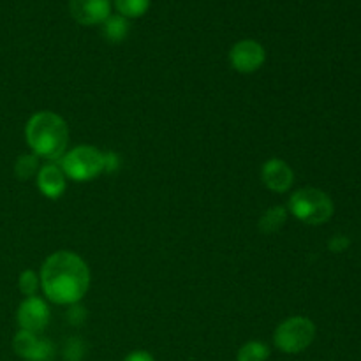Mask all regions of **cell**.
<instances>
[{
    "label": "cell",
    "instance_id": "13",
    "mask_svg": "<svg viewBox=\"0 0 361 361\" xmlns=\"http://www.w3.org/2000/svg\"><path fill=\"white\" fill-rule=\"evenodd\" d=\"M286 221H288V210L284 207H271L261 217L259 231L270 235V233L279 231L286 224Z\"/></svg>",
    "mask_w": 361,
    "mask_h": 361
},
{
    "label": "cell",
    "instance_id": "2",
    "mask_svg": "<svg viewBox=\"0 0 361 361\" xmlns=\"http://www.w3.org/2000/svg\"><path fill=\"white\" fill-rule=\"evenodd\" d=\"M25 137L32 148V154L39 159L60 161L69 145V127L56 113L39 111L27 122Z\"/></svg>",
    "mask_w": 361,
    "mask_h": 361
},
{
    "label": "cell",
    "instance_id": "22",
    "mask_svg": "<svg viewBox=\"0 0 361 361\" xmlns=\"http://www.w3.org/2000/svg\"><path fill=\"white\" fill-rule=\"evenodd\" d=\"M123 361H155L154 356L147 351H133L123 358Z\"/></svg>",
    "mask_w": 361,
    "mask_h": 361
},
{
    "label": "cell",
    "instance_id": "6",
    "mask_svg": "<svg viewBox=\"0 0 361 361\" xmlns=\"http://www.w3.org/2000/svg\"><path fill=\"white\" fill-rule=\"evenodd\" d=\"M264 60H267V51L254 39H243V41L236 42L229 51L231 67L242 74H252L259 71Z\"/></svg>",
    "mask_w": 361,
    "mask_h": 361
},
{
    "label": "cell",
    "instance_id": "1",
    "mask_svg": "<svg viewBox=\"0 0 361 361\" xmlns=\"http://www.w3.org/2000/svg\"><path fill=\"white\" fill-rule=\"evenodd\" d=\"M41 288L46 298L56 305H76L90 288V270L78 254L53 252L42 263Z\"/></svg>",
    "mask_w": 361,
    "mask_h": 361
},
{
    "label": "cell",
    "instance_id": "17",
    "mask_svg": "<svg viewBox=\"0 0 361 361\" xmlns=\"http://www.w3.org/2000/svg\"><path fill=\"white\" fill-rule=\"evenodd\" d=\"M39 286H41V279L34 270L21 271L20 279H18V289L25 298H32V296L37 295Z\"/></svg>",
    "mask_w": 361,
    "mask_h": 361
},
{
    "label": "cell",
    "instance_id": "16",
    "mask_svg": "<svg viewBox=\"0 0 361 361\" xmlns=\"http://www.w3.org/2000/svg\"><path fill=\"white\" fill-rule=\"evenodd\" d=\"M120 16L123 18H141L150 7V0H115Z\"/></svg>",
    "mask_w": 361,
    "mask_h": 361
},
{
    "label": "cell",
    "instance_id": "7",
    "mask_svg": "<svg viewBox=\"0 0 361 361\" xmlns=\"http://www.w3.org/2000/svg\"><path fill=\"white\" fill-rule=\"evenodd\" d=\"M49 314L48 305H46L44 300L37 298V296H32V298H25L20 303L16 312V321L20 330L30 331V334H42V331L48 328L49 324Z\"/></svg>",
    "mask_w": 361,
    "mask_h": 361
},
{
    "label": "cell",
    "instance_id": "8",
    "mask_svg": "<svg viewBox=\"0 0 361 361\" xmlns=\"http://www.w3.org/2000/svg\"><path fill=\"white\" fill-rule=\"evenodd\" d=\"M13 349L25 361H53L55 345L39 335L20 330L13 338Z\"/></svg>",
    "mask_w": 361,
    "mask_h": 361
},
{
    "label": "cell",
    "instance_id": "10",
    "mask_svg": "<svg viewBox=\"0 0 361 361\" xmlns=\"http://www.w3.org/2000/svg\"><path fill=\"white\" fill-rule=\"evenodd\" d=\"M261 180L274 192H288L295 182V173L282 159H270L261 168Z\"/></svg>",
    "mask_w": 361,
    "mask_h": 361
},
{
    "label": "cell",
    "instance_id": "4",
    "mask_svg": "<svg viewBox=\"0 0 361 361\" xmlns=\"http://www.w3.org/2000/svg\"><path fill=\"white\" fill-rule=\"evenodd\" d=\"M60 168L74 182H90L104 173V152L90 145L76 147L60 159Z\"/></svg>",
    "mask_w": 361,
    "mask_h": 361
},
{
    "label": "cell",
    "instance_id": "3",
    "mask_svg": "<svg viewBox=\"0 0 361 361\" xmlns=\"http://www.w3.org/2000/svg\"><path fill=\"white\" fill-rule=\"evenodd\" d=\"M289 210L298 221L309 226H321L334 217V201L326 192L314 187H305L293 192Z\"/></svg>",
    "mask_w": 361,
    "mask_h": 361
},
{
    "label": "cell",
    "instance_id": "5",
    "mask_svg": "<svg viewBox=\"0 0 361 361\" xmlns=\"http://www.w3.org/2000/svg\"><path fill=\"white\" fill-rule=\"evenodd\" d=\"M316 338V324L303 316L289 317L282 321L274 334V344L286 355H300L310 348Z\"/></svg>",
    "mask_w": 361,
    "mask_h": 361
},
{
    "label": "cell",
    "instance_id": "12",
    "mask_svg": "<svg viewBox=\"0 0 361 361\" xmlns=\"http://www.w3.org/2000/svg\"><path fill=\"white\" fill-rule=\"evenodd\" d=\"M130 25L129 20L120 14H109L108 20L102 23V35L108 42H113V44H118V42L126 41L127 35H129Z\"/></svg>",
    "mask_w": 361,
    "mask_h": 361
},
{
    "label": "cell",
    "instance_id": "20",
    "mask_svg": "<svg viewBox=\"0 0 361 361\" xmlns=\"http://www.w3.org/2000/svg\"><path fill=\"white\" fill-rule=\"evenodd\" d=\"M328 247H330L331 252H344L345 249L349 247V238L348 236H334V238L330 240V243H328Z\"/></svg>",
    "mask_w": 361,
    "mask_h": 361
},
{
    "label": "cell",
    "instance_id": "9",
    "mask_svg": "<svg viewBox=\"0 0 361 361\" xmlns=\"http://www.w3.org/2000/svg\"><path fill=\"white\" fill-rule=\"evenodd\" d=\"M71 14L74 20L85 27L102 25L111 14L109 0H71Z\"/></svg>",
    "mask_w": 361,
    "mask_h": 361
},
{
    "label": "cell",
    "instance_id": "19",
    "mask_svg": "<svg viewBox=\"0 0 361 361\" xmlns=\"http://www.w3.org/2000/svg\"><path fill=\"white\" fill-rule=\"evenodd\" d=\"M67 319H69V323L74 324V326H80V324H83L85 319H87V310H85L83 307L73 305L69 309V312H67Z\"/></svg>",
    "mask_w": 361,
    "mask_h": 361
},
{
    "label": "cell",
    "instance_id": "15",
    "mask_svg": "<svg viewBox=\"0 0 361 361\" xmlns=\"http://www.w3.org/2000/svg\"><path fill=\"white\" fill-rule=\"evenodd\" d=\"M39 157L35 154H23L14 162V175L18 180H28L39 171Z\"/></svg>",
    "mask_w": 361,
    "mask_h": 361
},
{
    "label": "cell",
    "instance_id": "21",
    "mask_svg": "<svg viewBox=\"0 0 361 361\" xmlns=\"http://www.w3.org/2000/svg\"><path fill=\"white\" fill-rule=\"evenodd\" d=\"M120 159L115 152H104V171L115 173L118 169Z\"/></svg>",
    "mask_w": 361,
    "mask_h": 361
},
{
    "label": "cell",
    "instance_id": "11",
    "mask_svg": "<svg viewBox=\"0 0 361 361\" xmlns=\"http://www.w3.org/2000/svg\"><path fill=\"white\" fill-rule=\"evenodd\" d=\"M37 187L48 200H59L67 187V176L56 164H44L37 171Z\"/></svg>",
    "mask_w": 361,
    "mask_h": 361
},
{
    "label": "cell",
    "instance_id": "14",
    "mask_svg": "<svg viewBox=\"0 0 361 361\" xmlns=\"http://www.w3.org/2000/svg\"><path fill=\"white\" fill-rule=\"evenodd\" d=\"M270 358V348L259 341H250L238 349L236 361H267Z\"/></svg>",
    "mask_w": 361,
    "mask_h": 361
},
{
    "label": "cell",
    "instance_id": "18",
    "mask_svg": "<svg viewBox=\"0 0 361 361\" xmlns=\"http://www.w3.org/2000/svg\"><path fill=\"white\" fill-rule=\"evenodd\" d=\"M87 344L78 337H71L63 344V360L66 361H85L87 358Z\"/></svg>",
    "mask_w": 361,
    "mask_h": 361
}]
</instances>
